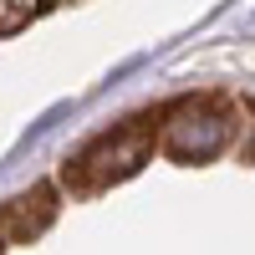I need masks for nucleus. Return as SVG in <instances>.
Returning <instances> with one entry per match:
<instances>
[{"label": "nucleus", "instance_id": "obj_3", "mask_svg": "<svg viewBox=\"0 0 255 255\" xmlns=\"http://www.w3.org/2000/svg\"><path fill=\"white\" fill-rule=\"evenodd\" d=\"M51 215H56V194H51L46 184H36V189L15 194L5 209H0V235H10V240H31V235H41V230L51 225Z\"/></svg>", "mask_w": 255, "mask_h": 255}, {"label": "nucleus", "instance_id": "obj_2", "mask_svg": "<svg viewBox=\"0 0 255 255\" xmlns=\"http://www.w3.org/2000/svg\"><path fill=\"white\" fill-rule=\"evenodd\" d=\"M230 133H235V118H230L220 102H209V97H189V102H179V108L163 118L158 143H163V153H174L179 163H199V158L225 153Z\"/></svg>", "mask_w": 255, "mask_h": 255}, {"label": "nucleus", "instance_id": "obj_1", "mask_svg": "<svg viewBox=\"0 0 255 255\" xmlns=\"http://www.w3.org/2000/svg\"><path fill=\"white\" fill-rule=\"evenodd\" d=\"M148 153H153V133H148L143 123L113 128V133L92 138L77 158H67V184L77 189V194H97V189L138 174V168L148 163Z\"/></svg>", "mask_w": 255, "mask_h": 255}]
</instances>
